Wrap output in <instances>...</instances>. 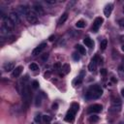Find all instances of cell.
I'll return each mask as SVG.
<instances>
[{
	"instance_id": "cell-5",
	"label": "cell",
	"mask_w": 124,
	"mask_h": 124,
	"mask_svg": "<svg viewBox=\"0 0 124 124\" xmlns=\"http://www.w3.org/2000/svg\"><path fill=\"white\" fill-rule=\"evenodd\" d=\"M102 109H103L102 105H100V104H93V105H91L88 108L87 112L88 113H99V112L102 111Z\"/></svg>"
},
{
	"instance_id": "cell-7",
	"label": "cell",
	"mask_w": 124,
	"mask_h": 124,
	"mask_svg": "<svg viewBox=\"0 0 124 124\" xmlns=\"http://www.w3.org/2000/svg\"><path fill=\"white\" fill-rule=\"evenodd\" d=\"M98 62H99V60H98V56H94V57L91 59L89 65H88V70H89L90 72H95V70H96V68H97V64H98Z\"/></svg>"
},
{
	"instance_id": "cell-42",
	"label": "cell",
	"mask_w": 124,
	"mask_h": 124,
	"mask_svg": "<svg viewBox=\"0 0 124 124\" xmlns=\"http://www.w3.org/2000/svg\"><path fill=\"white\" fill-rule=\"evenodd\" d=\"M118 124H124V123H123V122H119Z\"/></svg>"
},
{
	"instance_id": "cell-9",
	"label": "cell",
	"mask_w": 124,
	"mask_h": 124,
	"mask_svg": "<svg viewBox=\"0 0 124 124\" xmlns=\"http://www.w3.org/2000/svg\"><path fill=\"white\" fill-rule=\"evenodd\" d=\"M2 21H3V23L2 24H4L6 27H8L9 29H11V30H13L14 29V27L16 26L15 25V23L10 19V17L9 16H5V17H3L2 18Z\"/></svg>"
},
{
	"instance_id": "cell-12",
	"label": "cell",
	"mask_w": 124,
	"mask_h": 124,
	"mask_svg": "<svg viewBox=\"0 0 124 124\" xmlns=\"http://www.w3.org/2000/svg\"><path fill=\"white\" fill-rule=\"evenodd\" d=\"M29 11H30V9H29L27 6H25V5H19V6L17 7V13H18L19 15H21V16H26V15L28 14Z\"/></svg>"
},
{
	"instance_id": "cell-1",
	"label": "cell",
	"mask_w": 124,
	"mask_h": 124,
	"mask_svg": "<svg viewBox=\"0 0 124 124\" xmlns=\"http://www.w3.org/2000/svg\"><path fill=\"white\" fill-rule=\"evenodd\" d=\"M103 94V90L101 88L100 85L98 84H95V85H91L86 94H85V98L87 100H93V99H98L99 97H101Z\"/></svg>"
},
{
	"instance_id": "cell-35",
	"label": "cell",
	"mask_w": 124,
	"mask_h": 124,
	"mask_svg": "<svg viewBox=\"0 0 124 124\" xmlns=\"http://www.w3.org/2000/svg\"><path fill=\"white\" fill-rule=\"evenodd\" d=\"M75 3H76L75 1H72V2H69V3H68V8H71V7H72V6H73V5L75 4Z\"/></svg>"
},
{
	"instance_id": "cell-26",
	"label": "cell",
	"mask_w": 124,
	"mask_h": 124,
	"mask_svg": "<svg viewBox=\"0 0 124 124\" xmlns=\"http://www.w3.org/2000/svg\"><path fill=\"white\" fill-rule=\"evenodd\" d=\"M99 120V117L97 116V115H91L90 117H89V121L91 122V123H95V122H97Z\"/></svg>"
},
{
	"instance_id": "cell-33",
	"label": "cell",
	"mask_w": 124,
	"mask_h": 124,
	"mask_svg": "<svg viewBox=\"0 0 124 124\" xmlns=\"http://www.w3.org/2000/svg\"><path fill=\"white\" fill-rule=\"evenodd\" d=\"M119 25L124 29V18H122V19L119 20Z\"/></svg>"
},
{
	"instance_id": "cell-16",
	"label": "cell",
	"mask_w": 124,
	"mask_h": 124,
	"mask_svg": "<svg viewBox=\"0 0 124 124\" xmlns=\"http://www.w3.org/2000/svg\"><path fill=\"white\" fill-rule=\"evenodd\" d=\"M3 69L4 71L6 72H11V71H14L15 70V64L13 62H7L3 65Z\"/></svg>"
},
{
	"instance_id": "cell-13",
	"label": "cell",
	"mask_w": 124,
	"mask_h": 124,
	"mask_svg": "<svg viewBox=\"0 0 124 124\" xmlns=\"http://www.w3.org/2000/svg\"><path fill=\"white\" fill-rule=\"evenodd\" d=\"M75 114H76V111H74L73 109L70 108V110L67 112V114L65 116V120L67 122H73L75 119Z\"/></svg>"
},
{
	"instance_id": "cell-36",
	"label": "cell",
	"mask_w": 124,
	"mask_h": 124,
	"mask_svg": "<svg viewBox=\"0 0 124 124\" xmlns=\"http://www.w3.org/2000/svg\"><path fill=\"white\" fill-rule=\"evenodd\" d=\"M47 56H48V54H47V53H46V54H45V55L42 57V58H43V60H46V59L47 58Z\"/></svg>"
},
{
	"instance_id": "cell-24",
	"label": "cell",
	"mask_w": 124,
	"mask_h": 124,
	"mask_svg": "<svg viewBox=\"0 0 124 124\" xmlns=\"http://www.w3.org/2000/svg\"><path fill=\"white\" fill-rule=\"evenodd\" d=\"M107 46H108V41H107V40H103V41L100 43V48H101L102 50H105L106 47H107Z\"/></svg>"
},
{
	"instance_id": "cell-14",
	"label": "cell",
	"mask_w": 124,
	"mask_h": 124,
	"mask_svg": "<svg viewBox=\"0 0 124 124\" xmlns=\"http://www.w3.org/2000/svg\"><path fill=\"white\" fill-rule=\"evenodd\" d=\"M112 9H113V5L112 4H108L106 5V7L104 8V14L107 17H108L112 12Z\"/></svg>"
},
{
	"instance_id": "cell-17",
	"label": "cell",
	"mask_w": 124,
	"mask_h": 124,
	"mask_svg": "<svg viewBox=\"0 0 124 124\" xmlns=\"http://www.w3.org/2000/svg\"><path fill=\"white\" fill-rule=\"evenodd\" d=\"M0 33H1L2 36H4V35H9V34L12 33V30L9 29L8 27H6L4 24H1V27H0Z\"/></svg>"
},
{
	"instance_id": "cell-15",
	"label": "cell",
	"mask_w": 124,
	"mask_h": 124,
	"mask_svg": "<svg viewBox=\"0 0 124 124\" xmlns=\"http://www.w3.org/2000/svg\"><path fill=\"white\" fill-rule=\"evenodd\" d=\"M22 70H23V67L22 66H17L15 68V70L13 71L12 73V77L13 78H17L20 76V74L22 73Z\"/></svg>"
},
{
	"instance_id": "cell-23",
	"label": "cell",
	"mask_w": 124,
	"mask_h": 124,
	"mask_svg": "<svg viewBox=\"0 0 124 124\" xmlns=\"http://www.w3.org/2000/svg\"><path fill=\"white\" fill-rule=\"evenodd\" d=\"M41 104H42V98H41V95H37L36 98H35V106H36V107H39Z\"/></svg>"
},
{
	"instance_id": "cell-21",
	"label": "cell",
	"mask_w": 124,
	"mask_h": 124,
	"mask_svg": "<svg viewBox=\"0 0 124 124\" xmlns=\"http://www.w3.org/2000/svg\"><path fill=\"white\" fill-rule=\"evenodd\" d=\"M76 48H77V50H78L80 54H82V55H83V54H85V52H86V51H85L84 46H82L81 45H77V46H76Z\"/></svg>"
},
{
	"instance_id": "cell-43",
	"label": "cell",
	"mask_w": 124,
	"mask_h": 124,
	"mask_svg": "<svg viewBox=\"0 0 124 124\" xmlns=\"http://www.w3.org/2000/svg\"><path fill=\"white\" fill-rule=\"evenodd\" d=\"M123 12H124V7H123Z\"/></svg>"
},
{
	"instance_id": "cell-8",
	"label": "cell",
	"mask_w": 124,
	"mask_h": 124,
	"mask_svg": "<svg viewBox=\"0 0 124 124\" xmlns=\"http://www.w3.org/2000/svg\"><path fill=\"white\" fill-rule=\"evenodd\" d=\"M33 12L36 14V15H39V16H44L45 15V10L44 8L42 7V5L36 3L33 5Z\"/></svg>"
},
{
	"instance_id": "cell-29",
	"label": "cell",
	"mask_w": 124,
	"mask_h": 124,
	"mask_svg": "<svg viewBox=\"0 0 124 124\" xmlns=\"http://www.w3.org/2000/svg\"><path fill=\"white\" fill-rule=\"evenodd\" d=\"M32 87H33L34 89H37V88L39 87V82H38L37 80H33V81H32Z\"/></svg>"
},
{
	"instance_id": "cell-28",
	"label": "cell",
	"mask_w": 124,
	"mask_h": 124,
	"mask_svg": "<svg viewBox=\"0 0 124 124\" xmlns=\"http://www.w3.org/2000/svg\"><path fill=\"white\" fill-rule=\"evenodd\" d=\"M50 116H48V115H43V120L46 122V123H49L50 122Z\"/></svg>"
},
{
	"instance_id": "cell-40",
	"label": "cell",
	"mask_w": 124,
	"mask_h": 124,
	"mask_svg": "<svg viewBox=\"0 0 124 124\" xmlns=\"http://www.w3.org/2000/svg\"><path fill=\"white\" fill-rule=\"evenodd\" d=\"M49 41H53V36H51V37H49Z\"/></svg>"
},
{
	"instance_id": "cell-38",
	"label": "cell",
	"mask_w": 124,
	"mask_h": 124,
	"mask_svg": "<svg viewBox=\"0 0 124 124\" xmlns=\"http://www.w3.org/2000/svg\"><path fill=\"white\" fill-rule=\"evenodd\" d=\"M121 95H122V97H124V88L121 89Z\"/></svg>"
},
{
	"instance_id": "cell-4",
	"label": "cell",
	"mask_w": 124,
	"mask_h": 124,
	"mask_svg": "<svg viewBox=\"0 0 124 124\" xmlns=\"http://www.w3.org/2000/svg\"><path fill=\"white\" fill-rule=\"evenodd\" d=\"M26 19H27V21L29 22V23H31V24H36L37 22H38V17H37V15L33 12V11H29L28 12V14L26 15Z\"/></svg>"
},
{
	"instance_id": "cell-18",
	"label": "cell",
	"mask_w": 124,
	"mask_h": 124,
	"mask_svg": "<svg viewBox=\"0 0 124 124\" xmlns=\"http://www.w3.org/2000/svg\"><path fill=\"white\" fill-rule=\"evenodd\" d=\"M83 43H84V45H85L86 46H88V47H90V48H92V47L94 46V42H93V40H92L91 38H89V37H85L84 40H83Z\"/></svg>"
},
{
	"instance_id": "cell-27",
	"label": "cell",
	"mask_w": 124,
	"mask_h": 124,
	"mask_svg": "<svg viewBox=\"0 0 124 124\" xmlns=\"http://www.w3.org/2000/svg\"><path fill=\"white\" fill-rule=\"evenodd\" d=\"M71 109H73L74 111H78V104H77V103H73L72 104V106H71Z\"/></svg>"
},
{
	"instance_id": "cell-11",
	"label": "cell",
	"mask_w": 124,
	"mask_h": 124,
	"mask_svg": "<svg viewBox=\"0 0 124 124\" xmlns=\"http://www.w3.org/2000/svg\"><path fill=\"white\" fill-rule=\"evenodd\" d=\"M9 17H10V19L15 23V25L19 24V22H20V18H19V16H18L17 13H16V12H12V13L9 15Z\"/></svg>"
},
{
	"instance_id": "cell-19",
	"label": "cell",
	"mask_w": 124,
	"mask_h": 124,
	"mask_svg": "<svg viewBox=\"0 0 124 124\" xmlns=\"http://www.w3.org/2000/svg\"><path fill=\"white\" fill-rule=\"evenodd\" d=\"M70 70H71V68H70V65H69V64H64V65H62V67H61V71H62V74H61L60 76H63V75H67V74L70 72Z\"/></svg>"
},
{
	"instance_id": "cell-39",
	"label": "cell",
	"mask_w": 124,
	"mask_h": 124,
	"mask_svg": "<svg viewBox=\"0 0 124 124\" xmlns=\"http://www.w3.org/2000/svg\"><path fill=\"white\" fill-rule=\"evenodd\" d=\"M120 39H121V41H122V42H124V35H122V36L120 37Z\"/></svg>"
},
{
	"instance_id": "cell-3",
	"label": "cell",
	"mask_w": 124,
	"mask_h": 124,
	"mask_svg": "<svg viewBox=\"0 0 124 124\" xmlns=\"http://www.w3.org/2000/svg\"><path fill=\"white\" fill-rule=\"evenodd\" d=\"M121 109V100L118 97H112L111 98V106H110V111L112 112H118Z\"/></svg>"
},
{
	"instance_id": "cell-37",
	"label": "cell",
	"mask_w": 124,
	"mask_h": 124,
	"mask_svg": "<svg viewBox=\"0 0 124 124\" xmlns=\"http://www.w3.org/2000/svg\"><path fill=\"white\" fill-rule=\"evenodd\" d=\"M56 108H57V104H53V105H52V108L56 109Z\"/></svg>"
},
{
	"instance_id": "cell-22",
	"label": "cell",
	"mask_w": 124,
	"mask_h": 124,
	"mask_svg": "<svg viewBox=\"0 0 124 124\" xmlns=\"http://www.w3.org/2000/svg\"><path fill=\"white\" fill-rule=\"evenodd\" d=\"M84 26H85V21L82 19L77 21V23H76V27H78V28H83Z\"/></svg>"
},
{
	"instance_id": "cell-30",
	"label": "cell",
	"mask_w": 124,
	"mask_h": 124,
	"mask_svg": "<svg viewBox=\"0 0 124 124\" xmlns=\"http://www.w3.org/2000/svg\"><path fill=\"white\" fill-rule=\"evenodd\" d=\"M73 58H74V60H76V61L79 60V55H78V53L74 52V53H73Z\"/></svg>"
},
{
	"instance_id": "cell-41",
	"label": "cell",
	"mask_w": 124,
	"mask_h": 124,
	"mask_svg": "<svg viewBox=\"0 0 124 124\" xmlns=\"http://www.w3.org/2000/svg\"><path fill=\"white\" fill-rule=\"evenodd\" d=\"M121 48H122V50H123V51H124V45H123V46H122V47H121Z\"/></svg>"
},
{
	"instance_id": "cell-44",
	"label": "cell",
	"mask_w": 124,
	"mask_h": 124,
	"mask_svg": "<svg viewBox=\"0 0 124 124\" xmlns=\"http://www.w3.org/2000/svg\"><path fill=\"white\" fill-rule=\"evenodd\" d=\"M31 124H35V123H31Z\"/></svg>"
},
{
	"instance_id": "cell-25",
	"label": "cell",
	"mask_w": 124,
	"mask_h": 124,
	"mask_svg": "<svg viewBox=\"0 0 124 124\" xmlns=\"http://www.w3.org/2000/svg\"><path fill=\"white\" fill-rule=\"evenodd\" d=\"M29 69H30L31 71H38V70H39V66H38L36 63H31V64L29 65Z\"/></svg>"
},
{
	"instance_id": "cell-20",
	"label": "cell",
	"mask_w": 124,
	"mask_h": 124,
	"mask_svg": "<svg viewBox=\"0 0 124 124\" xmlns=\"http://www.w3.org/2000/svg\"><path fill=\"white\" fill-rule=\"evenodd\" d=\"M67 18H68V13H64V14L60 16V18H59V20H58V25H62V24L67 20Z\"/></svg>"
},
{
	"instance_id": "cell-34",
	"label": "cell",
	"mask_w": 124,
	"mask_h": 124,
	"mask_svg": "<svg viewBox=\"0 0 124 124\" xmlns=\"http://www.w3.org/2000/svg\"><path fill=\"white\" fill-rule=\"evenodd\" d=\"M46 3H47V4H55L56 1L55 0H46Z\"/></svg>"
},
{
	"instance_id": "cell-6",
	"label": "cell",
	"mask_w": 124,
	"mask_h": 124,
	"mask_svg": "<svg viewBox=\"0 0 124 124\" xmlns=\"http://www.w3.org/2000/svg\"><path fill=\"white\" fill-rule=\"evenodd\" d=\"M103 21H104V19H103L102 17H100V16H99V17H96L95 20H94L93 26H92V31H93V32H98V30H99V28L101 27Z\"/></svg>"
},
{
	"instance_id": "cell-2",
	"label": "cell",
	"mask_w": 124,
	"mask_h": 124,
	"mask_svg": "<svg viewBox=\"0 0 124 124\" xmlns=\"http://www.w3.org/2000/svg\"><path fill=\"white\" fill-rule=\"evenodd\" d=\"M27 78H25V81L22 84V100H23V106L25 108L29 107L30 104V99H31V93H30V88L29 85L26 83Z\"/></svg>"
},
{
	"instance_id": "cell-31",
	"label": "cell",
	"mask_w": 124,
	"mask_h": 124,
	"mask_svg": "<svg viewBox=\"0 0 124 124\" xmlns=\"http://www.w3.org/2000/svg\"><path fill=\"white\" fill-rule=\"evenodd\" d=\"M35 121L36 122H41V114L40 113H37L36 116H35Z\"/></svg>"
},
{
	"instance_id": "cell-32",
	"label": "cell",
	"mask_w": 124,
	"mask_h": 124,
	"mask_svg": "<svg viewBox=\"0 0 124 124\" xmlns=\"http://www.w3.org/2000/svg\"><path fill=\"white\" fill-rule=\"evenodd\" d=\"M100 73H101L102 76H107V70H106V69H102V70L100 71Z\"/></svg>"
},
{
	"instance_id": "cell-10",
	"label": "cell",
	"mask_w": 124,
	"mask_h": 124,
	"mask_svg": "<svg viewBox=\"0 0 124 124\" xmlns=\"http://www.w3.org/2000/svg\"><path fill=\"white\" fill-rule=\"evenodd\" d=\"M46 46V43H42V44H40L38 46H36V47L33 49V51H32V55L36 56V55L40 54V53L45 49Z\"/></svg>"
}]
</instances>
